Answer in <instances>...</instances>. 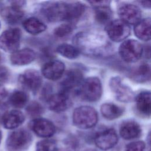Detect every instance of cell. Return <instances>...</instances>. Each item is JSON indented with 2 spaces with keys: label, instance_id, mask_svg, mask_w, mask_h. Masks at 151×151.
<instances>
[{
  "label": "cell",
  "instance_id": "44dd1931",
  "mask_svg": "<svg viewBox=\"0 0 151 151\" xmlns=\"http://www.w3.org/2000/svg\"><path fill=\"white\" fill-rule=\"evenodd\" d=\"M24 13L21 7L12 5L2 8L1 10V15L4 20L9 24L18 23L24 17Z\"/></svg>",
  "mask_w": 151,
  "mask_h": 151
},
{
  "label": "cell",
  "instance_id": "ffe728a7",
  "mask_svg": "<svg viewBox=\"0 0 151 151\" xmlns=\"http://www.w3.org/2000/svg\"><path fill=\"white\" fill-rule=\"evenodd\" d=\"M134 99L137 111L143 116L149 117L151 109L150 92L149 91H142L134 97Z\"/></svg>",
  "mask_w": 151,
  "mask_h": 151
},
{
  "label": "cell",
  "instance_id": "ac0fdd59",
  "mask_svg": "<svg viewBox=\"0 0 151 151\" xmlns=\"http://www.w3.org/2000/svg\"><path fill=\"white\" fill-rule=\"evenodd\" d=\"M25 120L24 114L19 110H12L6 112L2 117V124L5 129H14L21 125Z\"/></svg>",
  "mask_w": 151,
  "mask_h": 151
},
{
  "label": "cell",
  "instance_id": "4fadbf2b",
  "mask_svg": "<svg viewBox=\"0 0 151 151\" xmlns=\"http://www.w3.org/2000/svg\"><path fill=\"white\" fill-rule=\"evenodd\" d=\"M29 127L38 136L48 138L55 132L54 124L50 120L44 118H35L29 123Z\"/></svg>",
  "mask_w": 151,
  "mask_h": 151
},
{
  "label": "cell",
  "instance_id": "6da1fadb",
  "mask_svg": "<svg viewBox=\"0 0 151 151\" xmlns=\"http://www.w3.org/2000/svg\"><path fill=\"white\" fill-rule=\"evenodd\" d=\"M42 12L50 22L74 21L84 12L85 6L81 2H48L42 8Z\"/></svg>",
  "mask_w": 151,
  "mask_h": 151
},
{
  "label": "cell",
  "instance_id": "ab89813d",
  "mask_svg": "<svg viewBox=\"0 0 151 151\" xmlns=\"http://www.w3.org/2000/svg\"><path fill=\"white\" fill-rule=\"evenodd\" d=\"M0 27H1V22H0Z\"/></svg>",
  "mask_w": 151,
  "mask_h": 151
},
{
  "label": "cell",
  "instance_id": "30bf717a",
  "mask_svg": "<svg viewBox=\"0 0 151 151\" xmlns=\"http://www.w3.org/2000/svg\"><path fill=\"white\" fill-rule=\"evenodd\" d=\"M96 146L101 150L113 148L118 142V136L113 129H107L98 132L94 139Z\"/></svg>",
  "mask_w": 151,
  "mask_h": 151
},
{
  "label": "cell",
  "instance_id": "484cf974",
  "mask_svg": "<svg viewBox=\"0 0 151 151\" xmlns=\"http://www.w3.org/2000/svg\"><path fill=\"white\" fill-rule=\"evenodd\" d=\"M112 12L109 6L95 7L94 17L96 20L100 24H107L110 22Z\"/></svg>",
  "mask_w": 151,
  "mask_h": 151
},
{
  "label": "cell",
  "instance_id": "3957f363",
  "mask_svg": "<svg viewBox=\"0 0 151 151\" xmlns=\"http://www.w3.org/2000/svg\"><path fill=\"white\" fill-rule=\"evenodd\" d=\"M98 121L96 110L92 107L82 106L77 107L73 114V122L74 126L81 129L93 127Z\"/></svg>",
  "mask_w": 151,
  "mask_h": 151
},
{
  "label": "cell",
  "instance_id": "d4e9b609",
  "mask_svg": "<svg viewBox=\"0 0 151 151\" xmlns=\"http://www.w3.org/2000/svg\"><path fill=\"white\" fill-rule=\"evenodd\" d=\"M150 77V66L147 63H143L134 70L132 73V78L137 82H145L149 80Z\"/></svg>",
  "mask_w": 151,
  "mask_h": 151
},
{
  "label": "cell",
  "instance_id": "1f68e13d",
  "mask_svg": "<svg viewBox=\"0 0 151 151\" xmlns=\"http://www.w3.org/2000/svg\"><path fill=\"white\" fill-rule=\"evenodd\" d=\"M146 147L145 143L143 141H135L128 144L126 151H145Z\"/></svg>",
  "mask_w": 151,
  "mask_h": 151
},
{
  "label": "cell",
  "instance_id": "e575fe53",
  "mask_svg": "<svg viewBox=\"0 0 151 151\" xmlns=\"http://www.w3.org/2000/svg\"><path fill=\"white\" fill-rule=\"evenodd\" d=\"M8 91L5 87L1 84H0V103L7 96Z\"/></svg>",
  "mask_w": 151,
  "mask_h": 151
},
{
  "label": "cell",
  "instance_id": "8d00e7d4",
  "mask_svg": "<svg viewBox=\"0 0 151 151\" xmlns=\"http://www.w3.org/2000/svg\"><path fill=\"white\" fill-rule=\"evenodd\" d=\"M1 139H2V133H1V131L0 130V143L1 142Z\"/></svg>",
  "mask_w": 151,
  "mask_h": 151
},
{
  "label": "cell",
  "instance_id": "d590c367",
  "mask_svg": "<svg viewBox=\"0 0 151 151\" xmlns=\"http://www.w3.org/2000/svg\"><path fill=\"white\" fill-rule=\"evenodd\" d=\"M138 2L143 7L146 8H150V2L149 1H138Z\"/></svg>",
  "mask_w": 151,
  "mask_h": 151
},
{
  "label": "cell",
  "instance_id": "f546056e",
  "mask_svg": "<svg viewBox=\"0 0 151 151\" xmlns=\"http://www.w3.org/2000/svg\"><path fill=\"white\" fill-rule=\"evenodd\" d=\"M73 26L69 24H63L58 26L54 31V35L57 37H64L72 32Z\"/></svg>",
  "mask_w": 151,
  "mask_h": 151
},
{
  "label": "cell",
  "instance_id": "9a60e30c",
  "mask_svg": "<svg viewBox=\"0 0 151 151\" xmlns=\"http://www.w3.org/2000/svg\"><path fill=\"white\" fill-rule=\"evenodd\" d=\"M83 78V74L79 70L72 69L69 70L60 83L61 91L68 94L71 90L81 84Z\"/></svg>",
  "mask_w": 151,
  "mask_h": 151
},
{
  "label": "cell",
  "instance_id": "836d02e7",
  "mask_svg": "<svg viewBox=\"0 0 151 151\" xmlns=\"http://www.w3.org/2000/svg\"><path fill=\"white\" fill-rule=\"evenodd\" d=\"M8 71L5 67L0 68V81H5L8 77Z\"/></svg>",
  "mask_w": 151,
  "mask_h": 151
},
{
  "label": "cell",
  "instance_id": "83f0119b",
  "mask_svg": "<svg viewBox=\"0 0 151 151\" xmlns=\"http://www.w3.org/2000/svg\"><path fill=\"white\" fill-rule=\"evenodd\" d=\"M28 101L27 94L22 91H15L10 97L9 102L15 108H22L25 106Z\"/></svg>",
  "mask_w": 151,
  "mask_h": 151
},
{
  "label": "cell",
  "instance_id": "4316f807",
  "mask_svg": "<svg viewBox=\"0 0 151 151\" xmlns=\"http://www.w3.org/2000/svg\"><path fill=\"white\" fill-rule=\"evenodd\" d=\"M57 51L62 56L69 59L77 58L80 52L76 46L68 44H62L58 45L57 48Z\"/></svg>",
  "mask_w": 151,
  "mask_h": 151
},
{
  "label": "cell",
  "instance_id": "f1b7e54d",
  "mask_svg": "<svg viewBox=\"0 0 151 151\" xmlns=\"http://www.w3.org/2000/svg\"><path fill=\"white\" fill-rule=\"evenodd\" d=\"M57 145L54 140L44 139L37 143L35 151H57Z\"/></svg>",
  "mask_w": 151,
  "mask_h": 151
},
{
  "label": "cell",
  "instance_id": "74e56055",
  "mask_svg": "<svg viewBox=\"0 0 151 151\" xmlns=\"http://www.w3.org/2000/svg\"><path fill=\"white\" fill-rule=\"evenodd\" d=\"M86 151H94L93 150H86Z\"/></svg>",
  "mask_w": 151,
  "mask_h": 151
},
{
  "label": "cell",
  "instance_id": "7402d4cb",
  "mask_svg": "<svg viewBox=\"0 0 151 151\" xmlns=\"http://www.w3.org/2000/svg\"><path fill=\"white\" fill-rule=\"evenodd\" d=\"M150 18H147L140 20L134 28L135 35L140 40L147 41L150 39Z\"/></svg>",
  "mask_w": 151,
  "mask_h": 151
},
{
  "label": "cell",
  "instance_id": "5bb4252c",
  "mask_svg": "<svg viewBox=\"0 0 151 151\" xmlns=\"http://www.w3.org/2000/svg\"><path fill=\"white\" fill-rule=\"evenodd\" d=\"M47 103L51 110L60 113L65 111L71 106V100L68 93L60 91L51 95L48 98Z\"/></svg>",
  "mask_w": 151,
  "mask_h": 151
},
{
  "label": "cell",
  "instance_id": "d6986e66",
  "mask_svg": "<svg viewBox=\"0 0 151 151\" xmlns=\"http://www.w3.org/2000/svg\"><path fill=\"white\" fill-rule=\"evenodd\" d=\"M142 132L140 125L136 122L129 120L123 122L120 127L119 133L121 137L125 140H132L139 137Z\"/></svg>",
  "mask_w": 151,
  "mask_h": 151
},
{
  "label": "cell",
  "instance_id": "f35d334b",
  "mask_svg": "<svg viewBox=\"0 0 151 151\" xmlns=\"http://www.w3.org/2000/svg\"><path fill=\"white\" fill-rule=\"evenodd\" d=\"M0 61H1V55H0Z\"/></svg>",
  "mask_w": 151,
  "mask_h": 151
},
{
  "label": "cell",
  "instance_id": "d6a6232c",
  "mask_svg": "<svg viewBox=\"0 0 151 151\" xmlns=\"http://www.w3.org/2000/svg\"><path fill=\"white\" fill-rule=\"evenodd\" d=\"M88 3L91 4L94 7H99L102 6H109L110 1H88Z\"/></svg>",
  "mask_w": 151,
  "mask_h": 151
},
{
  "label": "cell",
  "instance_id": "e0dca14e",
  "mask_svg": "<svg viewBox=\"0 0 151 151\" xmlns=\"http://www.w3.org/2000/svg\"><path fill=\"white\" fill-rule=\"evenodd\" d=\"M36 58L35 52L30 48H23L12 53L10 57L11 64L15 65H24L32 63Z\"/></svg>",
  "mask_w": 151,
  "mask_h": 151
},
{
  "label": "cell",
  "instance_id": "5b68a950",
  "mask_svg": "<svg viewBox=\"0 0 151 151\" xmlns=\"http://www.w3.org/2000/svg\"><path fill=\"white\" fill-rule=\"evenodd\" d=\"M79 93L86 101L94 102L99 100L102 94V86L100 79L91 77L83 81Z\"/></svg>",
  "mask_w": 151,
  "mask_h": 151
},
{
  "label": "cell",
  "instance_id": "9c48e42d",
  "mask_svg": "<svg viewBox=\"0 0 151 151\" xmlns=\"http://www.w3.org/2000/svg\"><path fill=\"white\" fill-rule=\"evenodd\" d=\"M109 86L119 101L129 103L134 99V94L132 90L128 86L124 84L119 77L111 78L109 82Z\"/></svg>",
  "mask_w": 151,
  "mask_h": 151
},
{
  "label": "cell",
  "instance_id": "cb8c5ba5",
  "mask_svg": "<svg viewBox=\"0 0 151 151\" xmlns=\"http://www.w3.org/2000/svg\"><path fill=\"white\" fill-rule=\"evenodd\" d=\"M24 29L29 33L35 35L44 31L47 27L40 19L35 17H30L26 19L22 24Z\"/></svg>",
  "mask_w": 151,
  "mask_h": 151
},
{
  "label": "cell",
  "instance_id": "8fae6325",
  "mask_svg": "<svg viewBox=\"0 0 151 151\" xmlns=\"http://www.w3.org/2000/svg\"><path fill=\"white\" fill-rule=\"evenodd\" d=\"M118 14L121 20L129 24H136L141 19L142 13L140 8L136 5L123 3L118 8Z\"/></svg>",
  "mask_w": 151,
  "mask_h": 151
},
{
  "label": "cell",
  "instance_id": "4dcf8cb0",
  "mask_svg": "<svg viewBox=\"0 0 151 151\" xmlns=\"http://www.w3.org/2000/svg\"><path fill=\"white\" fill-rule=\"evenodd\" d=\"M27 112L31 117H38L42 113L43 107L38 102L32 101L28 106Z\"/></svg>",
  "mask_w": 151,
  "mask_h": 151
},
{
  "label": "cell",
  "instance_id": "7a4b0ae2",
  "mask_svg": "<svg viewBox=\"0 0 151 151\" xmlns=\"http://www.w3.org/2000/svg\"><path fill=\"white\" fill-rule=\"evenodd\" d=\"M74 42L80 51L93 55H99L108 46L105 37L95 32H80L75 37Z\"/></svg>",
  "mask_w": 151,
  "mask_h": 151
},
{
  "label": "cell",
  "instance_id": "603a6c76",
  "mask_svg": "<svg viewBox=\"0 0 151 151\" xmlns=\"http://www.w3.org/2000/svg\"><path fill=\"white\" fill-rule=\"evenodd\" d=\"M100 111L103 116L108 120H114L120 117L124 109L115 104L104 103L101 106Z\"/></svg>",
  "mask_w": 151,
  "mask_h": 151
},
{
  "label": "cell",
  "instance_id": "7c38bea8",
  "mask_svg": "<svg viewBox=\"0 0 151 151\" xmlns=\"http://www.w3.org/2000/svg\"><path fill=\"white\" fill-rule=\"evenodd\" d=\"M18 81L23 88L35 93L40 88L42 78L37 70H28L19 75Z\"/></svg>",
  "mask_w": 151,
  "mask_h": 151
},
{
  "label": "cell",
  "instance_id": "2e32d148",
  "mask_svg": "<svg viewBox=\"0 0 151 151\" xmlns=\"http://www.w3.org/2000/svg\"><path fill=\"white\" fill-rule=\"evenodd\" d=\"M65 70L64 64L58 60H52L43 65L41 72L43 76L51 80L60 78Z\"/></svg>",
  "mask_w": 151,
  "mask_h": 151
},
{
  "label": "cell",
  "instance_id": "52a82bcc",
  "mask_svg": "<svg viewBox=\"0 0 151 151\" xmlns=\"http://www.w3.org/2000/svg\"><path fill=\"white\" fill-rule=\"evenodd\" d=\"M109 38L114 42H120L127 38L130 33L129 25L121 19L111 21L105 28Z\"/></svg>",
  "mask_w": 151,
  "mask_h": 151
},
{
  "label": "cell",
  "instance_id": "277c9868",
  "mask_svg": "<svg viewBox=\"0 0 151 151\" xmlns=\"http://www.w3.org/2000/svg\"><path fill=\"white\" fill-rule=\"evenodd\" d=\"M32 140V136L27 130L23 129L14 130L6 138V151H25L31 145Z\"/></svg>",
  "mask_w": 151,
  "mask_h": 151
},
{
  "label": "cell",
  "instance_id": "8992f818",
  "mask_svg": "<svg viewBox=\"0 0 151 151\" xmlns=\"http://www.w3.org/2000/svg\"><path fill=\"white\" fill-rule=\"evenodd\" d=\"M119 51L124 61L134 63L140 58L143 53V47L137 40L130 39L124 41L121 44Z\"/></svg>",
  "mask_w": 151,
  "mask_h": 151
},
{
  "label": "cell",
  "instance_id": "ba28073f",
  "mask_svg": "<svg viewBox=\"0 0 151 151\" xmlns=\"http://www.w3.org/2000/svg\"><path fill=\"white\" fill-rule=\"evenodd\" d=\"M21 38V31L18 28L5 30L0 35V48L13 53L18 50Z\"/></svg>",
  "mask_w": 151,
  "mask_h": 151
}]
</instances>
